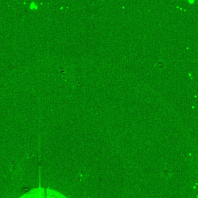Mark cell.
<instances>
[{"label": "cell", "mask_w": 198, "mask_h": 198, "mask_svg": "<svg viewBox=\"0 0 198 198\" xmlns=\"http://www.w3.org/2000/svg\"><path fill=\"white\" fill-rule=\"evenodd\" d=\"M19 198H67L56 191L49 188H37L30 190Z\"/></svg>", "instance_id": "6da1fadb"}]
</instances>
